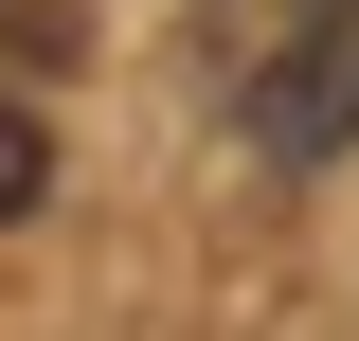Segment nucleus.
Returning <instances> with one entry per match:
<instances>
[{"mask_svg": "<svg viewBox=\"0 0 359 341\" xmlns=\"http://www.w3.org/2000/svg\"><path fill=\"white\" fill-rule=\"evenodd\" d=\"M233 144H252V162H341L359 144V0H323V18H287V54H269L252 90H233Z\"/></svg>", "mask_w": 359, "mask_h": 341, "instance_id": "f257e3e1", "label": "nucleus"}, {"mask_svg": "<svg viewBox=\"0 0 359 341\" xmlns=\"http://www.w3.org/2000/svg\"><path fill=\"white\" fill-rule=\"evenodd\" d=\"M36 180H54V126H36V108H0V234L36 215Z\"/></svg>", "mask_w": 359, "mask_h": 341, "instance_id": "f03ea898", "label": "nucleus"}, {"mask_svg": "<svg viewBox=\"0 0 359 341\" xmlns=\"http://www.w3.org/2000/svg\"><path fill=\"white\" fill-rule=\"evenodd\" d=\"M287 18H323V0H287Z\"/></svg>", "mask_w": 359, "mask_h": 341, "instance_id": "7ed1b4c3", "label": "nucleus"}]
</instances>
